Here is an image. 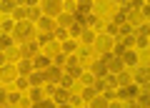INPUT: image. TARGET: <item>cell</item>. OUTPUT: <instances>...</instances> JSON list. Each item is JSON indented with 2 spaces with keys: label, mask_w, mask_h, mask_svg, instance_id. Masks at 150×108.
Wrapping results in <instances>:
<instances>
[{
  "label": "cell",
  "mask_w": 150,
  "mask_h": 108,
  "mask_svg": "<svg viewBox=\"0 0 150 108\" xmlns=\"http://www.w3.org/2000/svg\"><path fill=\"white\" fill-rule=\"evenodd\" d=\"M15 70H18V76H30V73H33V60H30V58H23V60H18Z\"/></svg>",
  "instance_id": "4fadbf2b"
},
{
  "label": "cell",
  "mask_w": 150,
  "mask_h": 108,
  "mask_svg": "<svg viewBox=\"0 0 150 108\" xmlns=\"http://www.w3.org/2000/svg\"><path fill=\"white\" fill-rule=\"evenodd\" d=\"M148 78H150L148 65H135V76H133L135 86H138V88H148Z\"/></svg>",
  "instance_id": "5b68a950"
},
{
  "label": "cell",
  "mask_w": 150,
  "mask_h": 108,
  "mask_svg": "<svg viewBox=\"0 0 150 108\" xmlns=\"http://www.w3.org/2000/svg\"><path fill=\"white\" fill-rule=\"evenodd\" d=\"M93 40H95V30H83L80 33V43L83 45H93Z\"/></svg>",
  "instance_id": "cb8c5ba5"
},
{
  "label": "cell",
  "mask_w": 150,
  "mask_h": 108,
  "mask_svg": "<svg viewBox=\"0 0 150 108\" xmlns=\"http://www.w3.org/2000/svg\"><path fill=\"white\" fill-rule=\"evenodd\" d=\"M13 28H15V20H8V18H5V20H0V30L5 33V35H10Z\"/></svg>",
  "instance_id": "f546056e"
},
{
  "label": "cell",
  "mask_w": 150,
  "mask_h": 108,
  "mask_svg": "<svg viewBox=\"0 0 150 108\" xmlns=\"http://www.w3.org/2000/svg\"><path fill=\"white\" fill-rule=\"evenodd\" d=\"M78 81H80V83H83V86H85V88H88V86H93V83H95V78H93V76H90V73H83V76H80V78H78Z\"/></svg>",
  "instance_id": "74e56055"
},
{
  "label": "cell",
  "mask_w": 150,
  "mask_h": 108,
  "mask_svg": "<svg viewBox=\"0 0 150 108\" xmlns=\"http://www.w3.org/2000/svg\"><path fill=\"white\" fill-rule=\"evenodd\" d=\"M15 86H18V91H25V88H30L28 76H18V78H15Z\"/></svg>",
  "instance_id": "e575fe53"
},
{
  "label": "cell",
  "mask_w": 150,
  "mask_h": 108,
  "mask_svg": "<svg viewBox=\"0 0 150 108\" xmlns=\"http://www.w3.org/2000/svg\"><path fill=\"white\" fill-rule=\"evenodd\" d=\"M5 103H8V93H5V88L0 86V106L5 108Z\"/></svg>",
  "instance_id": "b9f144b4"
},
{
  "label": "cell",
  "mask_w": 150,
  "mask_h": 108,
  "mask_svg": "<svg viewBox=\"0 0 150 108\" xmlns=\"http://www.w3.org/2000/svg\"><path fill=\"white\" fill-rule=\"evenodd\" d=\"M112 45H115V38H110V35H105V33H98L95 40H93V48H95L100 55H108L112 50Z\"/></svg>",
  "instance_id": "6da1fadb"
},
{
  "label": "cell",
  "mask_w": 150,
  "mask_h": 108,
  "mask_svg": "<svg viewBox=\"0 0 150 108\" xmlns=\"http://www.w3.org/2000/svg\"><path fill=\"white\" fill-rule=\"evenodd\" d=\"M10 45H13V38H10V35H5V33H0V48L5 50V48H10Z\"/></svg>",
  "instance_id": "d590c367"
},
{
  "label": "cell",
  "mask_w": 150,
  "mask_h": 108,
  "mask_svg": "<svg viewBox=\"0 0 150 108\" xmlns=\"http://www.w3.org/2000/svg\"><path fill=\"white\" fill-rule=\"evenodd\" d=\"M43 88H30V101L33 103H38V101H43Z\"/></svg>",
  "instance_id": "d6a6232c"
},
{
  "label": "cell",
  "mask_w": 150,
  "mask_h": 108,
  "mask_svg": "<svg viewBox=\"0 0 150 108\" xmlns=\"http://www.w3.org/2000/svg\"><path fill=\"white\" fill-rule=\"evenodd\" d=\"M65 63H68V55H63V53L55 55V68H65Z\"/></svg>",
  "instance_id": "ab89813d"
},
{
  "label": "cell",
  "mask_w": 150,
  "mask_h": 108,
  "mask_svg": "<svg viewBox=\"0 0 150 108\" xmlns=\"http://www.w3.org/2000/svg\"><path fill=\"white\" fill-rule=\"evenodd\" d=\"M40 13H43L45 18L60 15V13H63V3H58V0H45L43 5H40Z\"/></svg>",
  "instance_id": "277c9868"
},
{
  "label": "cell",
  "mask_w": 150,
  "mask_h": 108,
  "mask_svg": "<svg viewBox=\"0 0 150 108\" xmlns=\"http://www.w3.org/2000/svg\"><path fill=\"white\" fill-rule=\"evenodd\" d=\"M108 108H123L120 103H108Z\"/></svg>",
  "instance_id": "ee69618b"
},
{
  "label": "cell",
  "mask_w": 150,
  "mask_h": 108,
  "mask_svg": "<svg viewBox=\"0 0 150 108\" xmlns=\"http://www.w3.org/2000/svg\"><path fill=\"white\" fill-rule=\"evenodd\" d=\"M53 93H55V86H53V83H48L45 91H43V96H53Z\"/></svg>",
  "instance_id": "7bdbcfd3"
},
{
  "label": "cell",
  "mask_w": 150,
  "mask_h": 108,
  "mask_svg": "<svg viewBox=\"0 0 150 108\" xmlns=\"http://www.w3.org/2000/svg\"><path fill=\"white\" fill-rule=\"evenodd\" d=\"M18 50H20V55H23V58H35V55H38V43H35V40H28V43H20V48H18Z\"/></svg>",
  "instance_id": "ba28073f"
},
{
  "label": "cell",
  "mask_w": 150,
  "mask_h": 108,
  "mask_svg": "<svg viewBox=\"0 0 150 108\" xmlns=\"http://www.w3.org/2000/svg\"><path fill=\"white\" fill-rule=\"evenodd\" d=\"M13 18H15V23L28 20V5H25V8H23V5H18L15 10H13Z\"/></svg>",
  "instance_id": "7402d4cb"
},
{
  "label": "cell",
  "mask_w": 150,
  "mask_h": 108,
  "mask_svg": "<svg viewBox=\"0 0 150 108\" xmlns=\"http://www.w3.org/2000/svg\"><path fill=\"white\" fill-rule=\"evenodd\" d=\"M40 15H43V13H40V8H35V5H30L28 8V20H40Z\"/></svg>",
  "instance_id": "f1b7e54d"
},
{
  "label": "cell",
  "mask_w": 150,
  "mask_h": 108,
  "mask_svg": "<svg viewBox=\"0 0 150 108\" xmlns=\"http://www.w3.org/2000/svg\"><path fill=\"white\" fill-rule=\"evenodd\" d=\"M18 55H20L18 48H5V50H3V58H5V60H18Z\"/></svg>",
  "instance_id": "83f0119b"
},
{
  "label": "cell",
  "mask_w": 150,
  "mask_h": 108,
  "mask_svg": "<svg viewBox=\"0 0 150 108\" xmlns=\"http://www.w3.org/2000/svg\"><path fill=\"white\" fill-rule=\"evenodd\" d=\"M50 65H53V58H48L45 53H38L35 58H33V68L35 70H48Z\"/></svg>",
  "instance_id": "30bf717a"
},
{
  "label": "cell",
  "mask_w": 150,
  "mask_h": 108,
  "mask_svg": "<svg viewBox=\"0 0 150 108\" xmlns=\"http://www.w3.org/2000/svg\"><path fill=\"white\" fill-rule=\"evenodd\" d=\"M123 108H140L138 103H128V106H123Z\"/></svg>",
  "instance_id": "f6af8a7d"
},
{
  "label": "cell",
  "mask_w": 150,
  "mask_h": 108,
  "mask_svg": "<svg viewBox=\"0 0 150 108\" xmlns=\"http://www.w3.org/2000/svg\"><path fill=\"white\" fill-rule=\"evenodd\" d=\"M13 40H30L33 38V23H28V20H23V23H15V28H13V35H10Z\"/></svg>",
  "instance_id": "7a4b0ae2"
},
{
  "label": "cell",
  "mask_w": 150,
  "mask_h": 108,
  "mask_svg": "<svg viewBox=\"0 0 150 108\" xmlns=\"http://www.w3.org/2000/svg\"><path fill=\"white\" fill-rule=\"evenodd\" d=\"M58 40H68V30H63V28H55V33H53Z\"/></svg>",
  "instance_id": "60d3db41"
},
{
  "label": "cell",
  "mask_w": 150,
  "mask_h": 108,
  "mask_svg": "<svg viewBox=\"0 0 150 108\" xmlns=\"http://www.w3.org/2000/svg\"><path fill=\"white\" fill-rule=\"evenodd\" d=\"M138 93H140V88L135 86V83H128V86L118 88V91H115V96H118V98H138Z\"/></svg>",
  "instance_id": "9c48e42d"
},
{
  "label": "cell",
  "mask_w": 150,
  "mask_h": 108,
  "mask_svg": "<svg viewBox=\"0 0 150 108\" xmlns=\"http://www.w3.org/2000/svg\"><path fill=\"white\" fill-rule=\"evenodd\" d=\"M133 43L138 45L140 50H145V48H148V23L138 28V38H133Z\"/></svg>",
  "instance_id": "8fae6325"
},
{
  "label": "cell",
  "mask_w": 150,
  "mask_h": 108,
  "mask_svg": "<svg viewBox=\"0 0 150 108\" xmlns=\"http://www.w3.org/2000/svg\"><path fill=\"white\" fill-rule=\"evenodd\" d=\"M80 33H83V25H80V23H73V25L68 28V35H73V38H80Z\"/></svg>",
  "instance_id": "1f68e13d"
},
{
  "label": "cell",
  "mask_w": 150,
  "mask_h": 108,
  "mask_svg": "<svg viewBox=\"0 0 150 108\" xmlns=\"http://www.w3.org/2000/svg\"><path fill=\"white\" fill-rule=\"evenodd\" d=\"M60 78H63V70L55 68V65H50L45 70V83H60Z\"/></svg>",
  "instance_id": "5bb4252c"
},
{
  "label": "cell",
  "mask_w": 150,
  "mask_h": 108,
  "mask_svg": "<svg viewBox=\"0 0 150 108\" xmlns=\"http://www.w3.org/2000/svg\"><path fill=\"white\" fill-rule=\"evenodd\" d=\"M105 73H108V68H105V60H103V55H100V58L93 63V73H90V76L93 78H103Z\"/></svg>",
  "instance_id": "9a60e30c"
},
{
  "label": "cell",
  "mask_w": 150,
  "mask_h": 108,
  "mask_svg": "<svg viewBox=\"0 0 150 108\" xmlns=\"http://www.w3.org/2000/svg\"><path fill=\"white\" fill-rule=\"evenodd\" d=\"M0 53H3V48H0Z\"/></svg>",
  "instance_id": "c3c4849f"
},
{
  "label": "cell",
  "mask_w": 150,
  "mask_h": 108,
  "mask_svg": "<svg viewBox=\"0 0 150 108\" xmlns=\"http://www.w3.org/2000/svg\"><path fill=\"white\" fill-rule=\"evenodd\" d=\"M108 103H110V101H105V96H100V93H98V96L88 103V108H108Z\"/></svg>",
  "instance_id": "44dd1931"
},
{
  "label": "cell",
  "mask_w": 150,
  "mask_h": 108,
  "mask_svg": "<svg viewBox=\"0 0 150 108\" xmlns=\"http://www.w3.org/2000/svg\"><path fill=\"white\" fill-rule=\"evenodd\" d=\"M58 108H70V106H68V103H63V106H58Z\"/></svg>",
  "instance_id": "bcb514c9"
},
{
  "label": "cell",
  "mask_w": 150,
  "mask_h": 108,
  "mask_svg": "<svg viewBox=\"0 0 150 108\" xmlns=\"http://www.w3.org/2000/svg\"><path fill=\"white\" fill-rule=\"evenodd\" d=\"M120 60H123V65H133V68L138 65V55H135L133 50H125V53L120 55Z\"/></svg>",
  "instance_id": "ac0fdd59"
},
{
  "label": "cell",
  "mask_w": 150,
  "mask_h": 108,
  "mask_svg": "<svg viewBox=\"0 0 150 108\" xmlns=\"http://www.w3.org/2000/svg\"><path fill=\"white\" fill-rule=\"evenodd\" d=\"M0 108H3V106H0Z\"/></svg>",
  "instance_id": "681fc988"
},
{
  "label": "cell",
  "mask_w": 150,
  "mask_h": 108,
  "mask_svg": "<svg viewBox=\"0 0 150 108\" xmlns=\"http://www.w3.org/2000/svg\"><path fill=\"white\" fill-rule=\"evenodd\" d=\"M20 101H23V96L18 91H13V93H8V103H5V106H18Z\"/></svg>",
  "instance_id": "4dcf8cb0"
},
{
  "label": "cell",
  "mask_w": 150,
  "mask_h": 108,
  "mask_svg": "<svg viewBox=\"0 0 150 108\" xmlns=\"http://www.w3.org/2000/svg\"><path fill=\"white\" fill-rule=\"evenodd\" d=\"M5 108H20V106H5Z\"/></svg>",
  "instance_id": "7dc6e473"
},
{
  "label": "cell",
  "mask_w": 150,
  "mask_h": 108,
  "mask_svg": "<svg viewBox=\"0 0 150 108\" xmlns=\"http://www.w3.org/2000/svg\"><path fill=\"white\" fill-rule=\"evenodd\" d=\"M38 30H40V35H53V33H55V20H53V18L40 15V20H38Z\"/></svg>",
  "instance_id": "8992f818"
},
{
  "label": "cell",
  "mask_w": 150,
  "mask_h": 108,
  "mask_svg": "<svg viewBox=\"0 0 150 108\" xmlns=\"http://www.w3.org/2000/svg\"><path fill=\"white\" fill-rule=\"evenodd\" d=\"M78 40H63V45H60V53L63 55H75V50H78Z\"/></svg>",
  "instance_id": "2e32d148"
},
{
  "label": "cell",
  "mask_w": 150,
  "mask_h": 108,
  "mask_svg": "<svg viewBox=\"0 0 150 108\" xmlns=\"http://www.w3.org/2000/svg\"><path fill=\"white\" fill-rule=\"evenodd\" d=\"M115 83H118V88H123V86H128V83H133V76H130L128 70H120L118 76H115Z\"/></svg>",
  "instance_id": "e0dca14e"
},
{
  "label": "cell",
  "mask_w": 150,
  "mask_h": 108,
  "mask_svg": "<svg viewBox=\"0 0 150 108\" xmlns=\"http://www.w3.org/2000/svg\"><path fill=\"white\" fill-rule=\"evenodd\" d=\"M138 106L140 108H148V103H150V93H148V88H140V93H138Z\"/></svg>",
  "instance_id": "ffe728a7"
},
{
  "label": "cell",
  "mask_w": 150,
  "mask_h": 108,
  "mask_svg": "<svg viewBox=\"0 0 150 108\" xmlns=\"http://www.w3.org/2000/svg\"><path fill=\"white\" fill-rule=\"evenodd\" d=\"M15 78H18V70H15V65L5 63L3 68H0V83H10V81H15Z\"/></svg>",
  "instance_id": "52a82bcc"
},
{
  "label": "cell",
  "mask_w": 150,
  "mask_h": 108,
  "mask_svg": "<svg viewBox=\"0 0 150 108\" xmlns=\"http://www.w3.org/2000/svg\"><path fill=\"white\" fill-rule=\"evenodd\" d=\"M28 83H30V88L45 86V70H33L30 76H28Z\"/></svg>",
  "instance_id": "7c38bea8"
},
{
  "label": "cell",
  "mask_w": 150,
  "mask_h": 108,
  "mask_svg": "<svg viewBox=\"0 0 150 108\" xmlns=\"http://www.w3.org/2000/svg\"><path fill=\"white\" fill-rule=\"evenodd\" d=\"M53 96H55V103H60V106H63V103H68V98H70V91H65V88H58V91H55Z\"/></svg>",
  "instance_id": "603a6c76"
},
{
  "label": "cell",
  "mask_w": 150,
  "mask_h": 108,
  "mask_svg": "<svg viewBox=\"0 0 150 108\" xmlns=\"http://www.w3.org/2000/svg\"><path fill=\"white\" fill-rule=\"evenodd\" d=\"M15 8H18V3H13V0H3V3H0V13H5V15L13 13Z\"/></svg>",
  "instance_id": "4316f807"
},
{
  "label": "cell",
  "mask_w": 150,
  "mask_h": 108,
  "mask_svg": "<svg viewBox=\"0 0 150 108\" xmlns=\"http://www.w3.org/2000/svg\"><path fill=\"white\" fill-rule=\"evenodd\" d=\"M95 96H98V93H95V88H93V86H88L85 91H83V96H80V98H83V101H88V103H90V101H93Z\"/></svg>",
  "instance_id": "836d02e7"
},
{
  "label": "cell",
  "mask_w": 150,
  "mask_h": 108,
  "mask_svg": "<svg viewBox=\"0 0 150 108\" xmlns=\"http://www.w3.org/2000/svg\"><path fill=\"white\" fill-rule=\"evenodd\" d=\"M85 108H88V106H85Z\"/></svg>",
  "instance_id": "f907efd6"
},
{
  "label": "cell",
  "mask_w": 150,
  "mask_h": 108,
  "mask_svg": "<svg viewBox=\"0 0 150 108\" xmlns=\"http://www.w3.org/2000/svg\"><path fill=\"white\" fill-rule=\"evenodd\" d=\"M43 48H45V55H48V58H50V55H53V53H55V55L60 53V43H58V40H55V38H53V40H48V43H45Z\"/></svg>",
  "instance_id": "d6986e66"
},
{
  "label": "cell",
  "mask_w": 150,
  "mask_h": 108,
  "mask_svg": "<svg viewBox=\"0 0 150 108\" xmlns=\"http://www.w3.org/2000/svg\"><path fill=\"white\" fill-rule=\"evenodd\" d=\"M30 108H58V103H55V101H50V98H43V101L33 103Z\"/></svg>",
  "instance_id": "484cf974"
},
{
  "label": "cell",
  "mask_w": 150,
  "mask_h": 108,
  "mask_svg": "<svg viewBox=\"0 0 150 108\" xmlns=\"http://www.w3.org/2000/svg\"><path fill=\"white\" fill-rule=\"evenodd\" d=\"M60 88L70 91V88H73V78H70V76H65V73H63V78H60Z\"/></svg>",
  "instance_id": "f35d334b"
},
{
  "label": "cell",
  "mask_w": 150,
  "mask_h": 108,
  "mask_svg": "<svg viewBox=\"0 0 150 108\" xmlns=\"http://www.w3.org/2000/svg\"><path fill=\"white\" fill-rule=\"evenodd\" d=\"M80 103H83L80 96H73V93H70V98H68V106L70 108H80Z\"/></svg>",
  "instance_id": "8d00e7d4"
},
{
  "label": "cell",
  "mask_w": 150,
  "mask_h": 108,
  "mask_svg": "<svg viewBox=\"0 0 150 108\" xmlns=\"http://www.w3.org/2000/svg\"><path fill=\"white\" fill-rule=\"evenodd\" d=\"M103 60H105V68H108V73H110V76H118L120 70H125V65H123V60H120L118 55H112V53H108V55H103Z\"/></svg>",
  "instance_id": "3957f363"
},
{
  "label": "cell",
  "mask_w": 150,
  "mask_h": 108,
  "mask_svg": "<svg viewBox=\"0 0 150 108\" xmlns=\"http://www.w3.org/2000/svg\"><path fill=\"white\" fill-rule=\"evenodd\" d=\"M75 58H78V60L90 58V45H78V50H75Z\"/></svg>",
  "instance_id": "d4e9b609"
}]
</instances>
